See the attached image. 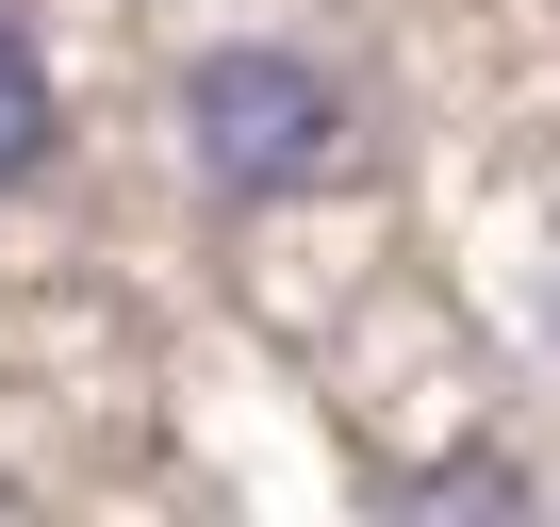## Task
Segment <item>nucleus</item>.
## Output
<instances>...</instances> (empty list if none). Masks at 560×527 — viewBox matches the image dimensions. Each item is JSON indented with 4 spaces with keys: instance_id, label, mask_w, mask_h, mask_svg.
I'll return each mask as SVG.
<instances>
[{
    "instance_id": "f03ea898",
    "label": "nucleus",
    "mask_w": 560,
    "mask_h": 527,
    "mask_svg": "<svg viewBox=\"0 0 560 527\" xmlns=\"http://www.w3.org/2000/svg\"><path fill=\"white\" fill-rule=\"evenodd\" d=\"M50 149H67V83H50V50L0 17V198L18 181H50Z\"/></svg>"
},
{
    "instance_id": "f257e3e1",
    "label": "nucleus",
    "mask_w": 560,
    "mask_h": 527,
    "mask_svg": "<svg viewBox=\"0 0 560 527\" xmlns=\"http://www.w3.org/2000/svg\"><path fill=\"white\" fill-rule=\"evenodd\" d=\"M182 165H198V198H231V214L347 198V181H363V99H347V67H314L298 34H214V50L182 67Z\"/></svg>"
},
{
    "instance_id": "7ed1b4c3",
    "label": "nucleus",
    "mask_w": 560,
    "mask_h": 527,
    "mask_svg": "<svg viewBox=\"0 0 560 527\" xmlns=\"http://www.w3.org/2000/svg\"><path fill=\"white\" fill-rule=\"evenodd\" d=\"M380 494H396V511H544V478H527L511 445H445V461H396Z\"/></svg>"
}]
</instances>
